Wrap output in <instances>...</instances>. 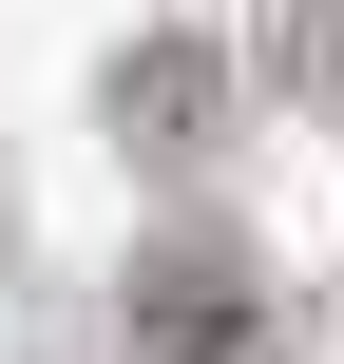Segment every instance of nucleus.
<instances>
[{"label": "nucleus", "instance_id": "1", "mask_svg": "<svg viewBox=\"0 0 344 364\" xmlns=\"http://www.w3.org/2000/svg\"><path fill=\"white\" fill-rule=\"evenodd\" d=\"M134 326H153L172 364H249L268 307H249V269H230V250H153V269H134Z\"/></svg>", "mask_w": 344, "mask_h": 364}, {"label": "nucleus", "instance_id": "2", "mask_svg": "<svg viewBox=\"0 0 344 364\" xmlns=\"http://www.w3.org/2000/svg\"><path fill=\"white\" fill-rule=\"evenodd\" d=\"M115 115H153V134H192V115H211V58H192V38H153V58H115Z\"/></svg>", "mask_w": 344, "mask_h": 364}]
</instances>
